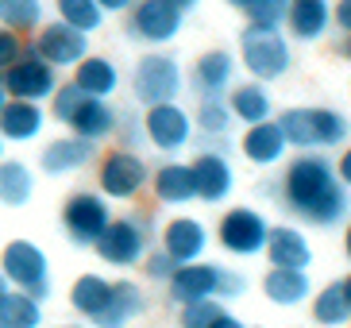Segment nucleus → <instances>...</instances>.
I'll use <instances>...</instances> for the list:
<instances>
[{
	"label": "nucleus",
	"instance_id": "obj_1",
	"mask_svg": "<svg viewBox=\"0 0 351 328\" xmlns=\"http://www.w3.org/2000/svg\"><path fill=\"white\" fill-rule=\"evenodd\" d=\"M289 216H298L313 228H336L348 220L351 213V197L348 185L336 174V163H328L324 154H298L286 166V174L278 182V194Z\"/></svg>",
	"mask_w": 351,
	"mask_h": 328
},
{
	"label": "nucleus",
	"instance_id": "obj_2",
	"mask_svg": "<svg viewBox=\"0 0 351 328\" xmlns=\"http://www.w3.org/2000/svg\"><path fill=\"white\" fill-rule=\"evenodd\" d=\"M70 305L93 328H128L135 317H143L147 294L128 278L108 282L101 274H82L70 286Z\"/></svg>",
	"mask_w": 351,
	"mask_h": 328
},
{
	"label": "nucleus",
	"instance_id": "obj_3",
	"mask_svg": "<svg viewBox=\"0 0 351 328\" xmlns=\"http://www.w3.org/2000/svg\"><path fill=\"white\" fill-rule=\"evenodd\" d=\"M282 135L289 147L298 151H332L343 147L351 135V120L336 108H320V104H301V108H286L278 116Z\"/></svg>",
	"mask_w": 351,
	"mask_h": 328
},
{
	"label": "nucleus",
	"instance_id": "obj_4",
	"mask_svg": "<svg viewBox=\"0 0 351 328\" xmlns=\"http://www.w3.org/2000/svg\"><path fill=\"white\" fill-rule=\"evenodd\" d=\"M170 290V301L182 305V301H197V298H220V301H232L247 290V278L239 274L236 267H220V263H182V267L170 274L166 282Z\"/></svg>",
	"mask_w": 351,
	"mask_h": 328
},
{
	"label": "nucleus",
	"instance_id": "obj_5",
	"mask_svg": "<svg viewBox=\"0 0 351 328\" xmlns=\"http://www.w3.org/2000/svg\"><path fill=\"white\" fill-rule=\"evenodd\" d=\"M93 247H97V255H101L108 267H116V270L139 267L143 255L155 247V228H151V220L139 216V213L112 216L108 228L101 232V239H97Z\"/></svg>",
	"mask_w": 351,
	"mask_h": 328
},
{
	"label": "nucleus",
	"instance_id": "obj_6",
	"mask_svg": "<svg viewBox=\"0 0 351 328\" xmlns=\"http://www.w3.org/2000/svg\"><path fill=\"white\" fill-rule=\"evenodd\" d=\"M239 62L247 66V73L255 82H278L293 66V51H289V39L282 35V27H255V23H247L239 31Z\"/></svg>",
	"mask_w": 351,
	"mask_h": 328
},
{
	"label": "nucleus",
	"instance_id": "obj_7",
	"mask_svg": "<svg viewBox=\"0 0 351 328\" xmlns=\"http://www.w3.org/2000/svg\"><path fill=\"white\" fill-rule=\"evenodd\" d=\"M186 93V73L182 62L166 51H151L135 62L132 70V97L139 104H162V101H178Z\"/></svg>",
	"mask_w": 351,
	"mask_h": 328
},
{
	"label": "nucleus",
	"instance_id": "obj_8",
	"mask_svg": "<svg viewBox=\"0 0 351 328\" xmlns=\"http://www.w3.org/2000/svg\"><path fill=\"white\" fill-rule=\"evenodd\" d=\"M0 274L8 278L12 290H23L32 298H47L51 294V259L43 255V247L32 239H12L0 251Z\"/></svg>",
	"mask_w": 351,
	"mask_h": 328
},
{
	"label": "nucleus",
	"instance_id": "obj_9",
	"mask_svg": "<svg viewBox=\"0 0 351 328\" xmlns=\"http://www.w3.org/2000/svg\"><path fill=\"white\" fill-rule=\"evenodd\" d=\"M0 85L8 97H20V101H51V93L58 89V70L43 58L35 47H23L20 58L12 62L8 70L0 73Z\"/></svg>",
	"mask_w": 351,
	"mask_h": 328
},
{
	"label": "nucleus",
	"instance_id": "obj_10",
	"mask_svg": "<svg viewBox=\"0 0 351 328\" xmlns=\"http://www.w3.org/2000/svg\"><path fill=\"white\" fill-rule=\"evenodd\" d=\"M147 182H151L147 163L135 151H128V147L108 151L101 159V166H97V189L108 201H135L147 189Z\"/></svg>",
	"mask_w": 351,
	"mask_h": 328
},
{
	"label": "nucleus",
	"instance_id": "obj_11",
	"mask_svg": "<svg viewBox=\"0 0 351 328\" xmlns=\"http://www.w3.org/2000/svg\"><path fill=\"white\" fill-rule=\"evenodd\" d=\"M108 220H112V209L101 189H77L62 201V228L77 247H93Z\"/></svg>",
	"mask_w": 351,
	"mask_h": 328
},
{
	"label": "nucleus",
	"instance_id": "obj_12",
	"mask_svg": "<svg viewBox=\"0 0 351 328\" xmlns=\"http://www.w3.org/2000/svg\"><path fill=\"white\" fill-rule=\"evenodd\" d=\"M267 232H270L267 216L258 213V209H247V205L228 209V213L220 216V224H217L220 247H224L228 255H236V259L263 255V247H267Z\"/></svg>",
	"mask_w": 351,
	"mask_h": 328
},
{
	"label": "nucleus",
	"instance_id": "obj_13",
	"mask_svg": "<svg viewBox=\"0 0 351 328\" xmlns=\"http://www.w3.org/2000/svg\"><path fill=\"white\" fill-rule=\"evenodd\" d=\"M132 16H128V31L132 39L151 43V47H166L182 35V23H186V12L174 8L170 0H135Z\"/></svg>",
	"mask_w": 351,
	"mask_h": 328
},
{
	"label": "nucleus",
	"instance_id": "obj_14",
	"mask_svg": "<svg viewBox=\"0 0 351 328\" xmlns=\"http://www.w3.org/2000/svg\"><path fill=\"white\" fill-rule=\"evenodd\" d=\"M143 132H147V143H155L158 151L174 154V151H182V147L193 139V116H189L178 101L147 104Z\"/></svg>",
	"mask_w": 351,
	"mask_h": 328
},
{
	"label": "nucleus",
	"instance_id": "obj_15",
	"mask_svg": "<svg viewBox=\"0 0 351 328\" xmlns=\"http://www.w3.org/2000/svg\"><path fill=\"white\" fill-rule=\"evenodd\" d=\"M32 47L51 62L54 70H73V66L89 54V35L77 31V27H70V23H62V20L58 23H39Z\"/></svg>",
	"mask_w": 351,
	"mask_h": 328
},
{
	"label": "nucleus",
	"instance_id": "obj_16",
	"mask_svg": "<svg viewBox=\"0 0 351 328\" xmlns=\"http://www.w3.org/2000/svg\"><path fill=\"white\" fill-rule=\"evenodd\" d=\"M193 182H197V201L205 205H224L236 189V170L220 151H201L193 159Z\"/></svg>",
	"mask_w": 351,
	"mask_h": 328
},
{
	"label": "nucleus",
	"instance_id": "obj_17",
	"mask_svg": "<svg viewBox=\"0 0 351 328\" xmlns=\"http://www.w3.org/2000/svg\"><path fill=\"white\" fill-rule=\"evenodd\" d=\"M239 151L251 166H278L286 159L289 143L282 135V124L270 116V120H258V124H247V132L239 139Z\"/></svg>",
	"mask_w": 351,
	"mask_h": 328
},
{
	"label": "nucleus",
	"instance_id": "obj_18",
	"mask_svg": "<svg viewBox=\"0 0 351 328\" xmlns=\"http://www.w3.org/2000/svg\"><path fill=\"white\" fill-rule=\"evenodd\" d=\"M97 154V143L93 139H82V135H62V139H51V143L39 151V166L47 174L62 178V174H73V170H85L93 163Z\"/></svg>",
	"mask_w": 351,
	"mask_h": 328
},
{
	"label": "nucleus",
	"instance_id": "obj_19",
	"mask_svg": "<svg viewBox=\"0 0 351 328\" xmlns=\"http://www.w3.org/2000/svg\"><path fill=\"white\" fill-rule=\"evenodd\" d=\"M232 82H236V54L232 51H205L189 73L197 97H228Z\"/></svg>",
	"mask_w": 351,
	"mask_h": 328
},
{
	"label": "nucleus",
	"instance_id": "obj_20",
	"mask_svg": "<svg viewBox=\"0 0 351 328\" xmlns=\"http://www.w3.org/2000/svg\"><path fill=\"white\" fill-rule=\"evenodd\" d=\"M263 255L270 259V267H293V270H309L313 267V247L305 239V232L293 224H274L267 232V247Z\"/></svg>",
	"mask_w": 351,
	"mask_h": 328
},
{
	"label": "nucleus",
	"instance_id": "obj_21",
	"mask_svg": "<svg viewBox=\"0 0 351 328\" xmlns=\"http://www.w3.org/2000/svg\"><path fill=\"white\" fill-rule=\"evenodd\" d=\"M162 247L174 255V263H197L205 259V247H208V228L197 220V216H174L170 224L162 228Z\"/></svg>",
	"mask_w": 351,
	"mask_h": 328
},
{
	"label": "nucleus",
	"instance_id": "obj_22",
	"mask_svg": "<svg viewBox=\"0 0 351 328\" xmlns=\"http://www.w3.org/2000/svg\"><path fill=\"white\" fill-rule=\"evenodd\" d=\"M43 128H47V113H43L39 101H20V97H8L4 108H0V135L12 139V143H32L39 139Z\"/></svg>",
	"mask_w": 351,
	"mask_h": 328
},
{
	"label": "nucleus",
	"instance_id": "obj_23",
	"mask_svg": "<svg viewBox=\"0 0 351 328\" xmlns=\"http://www.w3.org/2000/svg\"><path fill=\"white\" fill-rule=\"evenodd\" d=\"M151 189H155V201L158 205H170V209H182L189 201H197V182H193V166L189 163H162L151 174Z\"/></svg>",
	"mask_w": 351,
	"mask_h": 328
},
{
	"label": "nucleus",
	"instance_id": "obj_24",
	"mask_svg": "<svg viewBox=\"0 0 351 328\" xmlns=\"http://www.w3.org/2000/svg\"><path fill=\"white\" fill-rule=\"evenodd\" d=\"M66 128H70L73 135H82V139L101 143V139H108V135L116 132V108L104 101V97H89V93H85L82 101H77V108L70 113Z\"/></svg>",
	"mask_w": 351,
	"mask_h": 328
},
{
	"label": "nucleus",
	"instance_id": "obj_25",
	"mask_svg": "<svg viewBox=\"0 0 351 328\" xmlns=\"http://www.w3.org/2000/svg\"><path fill=\"white\" fill-rule=\"evenodd\" d=\"M286 27H289V39H298V43L324 39L332 27V4L328 0H289Z\"/></svg>",
	"mask_w": 351,
	"mask_h": 328
},
{
	"label": "nucleus",
	"instance_id": "obj_26",
	"mask_svg": "<svg viewBox=\"0 0 351 328\" xmlns=\"http://www.w3.org/2000/svg\"><path fill=\"white\" fill-rule=\"evenodd\" d=\"M309 290H313L309 270L270 267L267 274H263V294H267V301H270V305L293 309V305H301V301H309Z\"/></svg>",
	"mask_w": 351,
	"mask_h": 328
},
{
	"label": "nucleus",
	"instance_id": "obj_27",
	"mask_svg": "<svg viewBox=\"0 0 351 328\" xmlns=\"http://www.w3.org/2000/svg\"><path fill=\"white\" fill-rule=\"evenodd\" d=\"M228 108H232V116H236V124H258V120H270L274 116V97H270L267 82H243V85H232L228 89Z\"/></svg>",
	"mask_w": 351,
	"mask_h": 328
},
{
	"label": "nucleus",
	"instance_id": "obj_28",
	"mask_svg": "<svg viewBox=\"0 0 351 328\" xmlns=\"http://www.w3.org/2000/svg\"><path fill=\"white\" fill-rule=\"evenodd\" d=\"M73 85L89 97H112L120 89V70H116L112 58H104V54H85L77 66H73Z\"/></svg>",
	"mask_w": 351,
	"mask_h": 328
},
{
	"label": "nucleus",
	"instance_id": "obj_29",
	"mask_svg": "<svg viewBox=\"0 0 351 328\" xmlns=\"http://www.w3.org/2000/svg\"><path fill=\"white\" fill-rule=\"evenodd\" d=\"M35 194V174L32 166L20 159H0V205L23 209Z\"/></svg>",
	"mask_w": 351,
	"mask_h": 328
},
{
	"label": "nucleus",
	"instance_id": "obj_30",
	"mask_svg": "<svg viewBox=\"0 0 351 328\" xmlns=\"http://www.w3.org/2000/svg\"><path fill=\"white\" fill-rule=\"evenodd\" d=\"M43 325V305L39 298L23 290H4L0 294V328H39Z\"/></svg>",
	"mask_w": 351,
	"mask_h": 328
},
{
	"label": "nucleus",
	"instance_id": "obj_31",
	"mask_svg": "<svg viewBox=\"0 0 351 328\" xmlns=\"http://www.w3.org/2000/svg\"><path fill=\"white\" fill-rule=\"evenodd\" d=\"M309 309L320 328H343L351 320V301L343 294V282H328L324 290H317Z\"/></svg>",
	"mask_w": 351,
	"mask_h": 328
},
{
	"label": "nucleus",
	"instance_id": "obj_32",
	"mask_svg": "<svg viewBox=\"0 0 351 328\" xmlns=\"http://www.w3.org/2000/svg\"><path fill=\"white\" fill-rule=\"evenodd\" d=\"M193 124L201 128V135L228 139V132L236 128V116H232V108H228L224 97H201V108H197Z\"/></svg>",
	"mask_w": 351,
	"mask_h": 328
},
{
	"label": "nucleus",
	"instance_id": "obj_33",
	"mask_svg": "<svg viewBox=\"0 0 351 328\" xmlns=\"http://www.w3.org/2000/svg\"><path fill=\"white\" fill-rule=\"evenodd\" d=\"M43 23V0H0V27L32 35Z\"/></svg>",
	"mask_w": 351,
	"mask_h": 328
},
{
	"label": "nucleus",
	"instance_id": "obj_34",
	"mask_svg": "<svg viewBox=\"0 0 351 328\" xmlns=\"http://www.w3.org/2000/svg\"><path fill=\"white\" fill-rule=\"evenodd\" d=\"M54 8H58V20L85 31V35H93V31L104 27V12L97 0H54Z\"/></svg>",
	"mask_w": 351,
	"mask_h": 328
},
{
	"label": "nucleus",
	"instance_id": "obj_35",
	"mask_svg": "<svg viewBox=\"0 0 351 328\" xmlns=\"http://www.w3.org/2000/svg\"><path fill=\"white\" fill-rule=\"evenodd\" d=\"M224 313L220 298H197V301H182L178 305V328H208L213 320Z\"/></svg>",
	"mask_w": 351,
	"mask_h": 328
},
{
	"label": "nucleus",
	"instance_id": "obj_36",
	"mask_svg": "<svg viewBox=\"0 0 351 328\" xmlns=\"http://www.w3.org/2000/svg\"><path fill=\"white\" fill-rule=\"evenodd\" d=\"M286 8H289V0H251L243 8V16L255 27H286Z\"/></svg>",
	"mask_w": 351,
	"mask_h": 328
},
{
	"label": "nucleus",
	"instance_id": "obj_37",
	"mask_svg": "<svg viewBox=\"0 0 351 328\" xmlns=\"http://www.w3.org/2000/svg\"><path fill=\"white\" fill-rule=\"evenodd\" d=\"M116 139H120V147H128V151H139V147L147 143V132H143V116L132 113V108H124V113H116Z\"/></svg>",
	"mask_w": 351,
	"mask_h": 328
},
{
	"label": "nucleus",
	"instance_id": "obj_38",
	"mask_svg": "<svg viewBox=\"0 0 351 328\" xmlns=\"http://www.w3.org/2000/svg\"><path fill=\"white\" fill-rule=\"evenodd\" d=\"M139 267H143V274L151 278V282H170V274L178 270V263H174V255H170L166 247H151Z\"/></svg>",
	"mask_w": 351,
	"mask_h": 328
},
{
	"label": "nucleus",
	"instance_id": "obj_39",
	"mask_svg": "<svg viewBox=\"0 0 351 328\" xmlns=\"http://www.w3.org/2000/svg\"><path fill=\"white\" fill-rule=\"evenodd\" d=\"M23 51V43H20V31H12V27H0V73L8 70L12 62L20 58Z\"/></svg>",
	"mask_w": 351,
	"mask_h": 328
},
{
	"label": "nucleus",
	"instance_id": "obj_40",
	"mask_svg": "<svg viewBox=\"0 0 351 328\" xmlns=\"http://www.w3.org/2000/svg\"><path fill=\"white\" fill-rule=\"evenodd\" d=\"M332 23H336V27H340L343 35L351 31V0H340V4L332 8Z\"/></svg>",
	"mask_w": 351,
	"mask_h": 328
},
{
	"label": "nucleus",
	"instance_id": "obj_41",
	"mask_svg": "<svg viewBox=\"0 0 351 328\" xmlns=\"http://www.w3.org/2000/svg\"><path fill=\"white\" fill-rule=\"evenodd\" d=\"M336 174H340V182L351 189V143L343 147V154H340V166H336Z\"/></svg>",
	"mask_w": 351,
	"mask_h": 328
},
{
	"label": "nucleus",
	"instance_id": "obj_42",
	"mask_svg": "<svg viewBox=\"0 0 351 328\" xmlns=\"http://www.w3.org/2000/svg\"><path fill=\"white\" fill-rule=\"evenodd\" d=\"M208 328H247V325H243V320H239V317H232V313H228V309H224V313H220V317L213 320V325H208Z\"/></svg>",
	"mask_w": 351,
	"mask_h": 328
},
{
	"label": "nucleus",
	"instance_id": "obj_43",
	"mask_svg": "<svg viewBox=\"0 0 351 328\" xmlns=\"http://www.w3.org/2000/svg\"><path fill=\"white\" fill-rule=\"evenodd\" d=\"M97 4H101V12L108 16V12H128L135 0H97Z\"/></svg>",
	"mask_w": 351,
	"mask_h": 328
},
{
	"label": "nucleus",
	"instance_id": "obj_44",
	"mask_svg": "<svg viewBox=\"0 0 351 328\" xmlns=\"http://www.w3.org/2000/svg\"><path fill=\"white\" fill-rule=\"evenodd\" d=\"M336 54H340L343 62H351V31H348V35L340 39V47H336Z\"/></svg>",
	"mask_w": 351,
	"mask_h": 328
},
{
	"label": "nucleus",
	"instance_id": "obj_45",
	"mask_svg": "<svg viewBox=\"0 0 351 328\" xmlns=\"http://www.w3.org/2000/svg\"><path fill=\"white\" fill-rule=\"evenodd\" d=\"M170 4H174V8H182V12H193L197 8V0H170Z\"/></svg>",
	"mask_w": 351,
	"mask_h": 328
},
{
	"label": "nucleus",
	"instance_id": "obj_46",
	"mask_svg": "<svg viewBox=\"0 0 351 328\" xmlns=\"http://www.w3.org/2000/svg\"><path fill=\"white\" fill-rule=\"evenodd\" d=\"M343 251H348V259H351V220H348V232H343Z\"/></svg>",
	"mask_w": 351,
	"mask_h": 328
},
{
	"label": "nucleus",
	"instance_id": "obj_47",
	"mask_svg": "<svg viewBox=\"0 0 351 328\" xmlns=\"http://www.w3.org/2000/svg\"><path fill=\"white\" fill-rule=\"evenodd\" d=\"M224 4H232V8H239V12H243V8L251 4V0H224Z\"/></svg>",
	"mask_w": 351,
	"mask_h": 328
},
{
	"label": "nucleus",
	"instance_id": "obj_48",
	"mask_svg": "<svg viewBox=\"0 0 351 328\" xmlns=\"http://www.w3.org/2000/svg\"><path fill=\"white\" fill-rule=\"evenodd\" d=\"M343 294H348V301H351V274L343 278Z\"/></svg>",
	"mask_w": 351,
	"mask_h": 328
},
{
	"label": "nucleus",
	"instance_id": "obj_49",
	"mask_svg": "<svg viewBox=\"0 0 351 328\" xmlns=\"http://www.w3.org/2000/svg\"><path fill=\"white\" fill-rule=\"evenodd\" d=\"M4 101H8V93H4V85H0V108H4Z\"/></svg>",
	"mask_w": 351,
	"mask_h": 328
},
{
	"label": "nucleus",
	"instance_id": "obj_50",
	"mask_svg": "<svg viewBox=\"0 0 351 328\" xmlns=\"http://www.w3.org/2000/svg\"><path fill=\"white\" fill-rule=\"evenodd\" d=\"M4 290H8V278H4V274H0V294H4Z\"/></svg>",
	"mask_w": 351,
	"mask_h": 328
},
{
	"label": "nucleus",
	"instance_id": "obj_51",
	"mask_svg": "<svg viewBox=\"0 0 351 328\" xmlns=\"http://www.w3.org/2000/svg\"><path fill=\"white\" fill-rule=\"evenodd\" d=\"M0 159H4V135H0Z\"/></svg>",
	"mask_w": 351,
	"mask_h": 328
},
{
	"label": "nucleus",
	"instance_id": "obj_52",
	"mask_svg": "<svg viewBox=\"0 0 351 328\" xmlns=\"http://www.w3.org/2000/svg\"><path fill=\"white\" fill-rule=\"evenodd\" d=\"M58 328H85V325H58Z\"/></svg>",
	"mask_w": 351,
	"mask_h": 328
}]
</instances>
